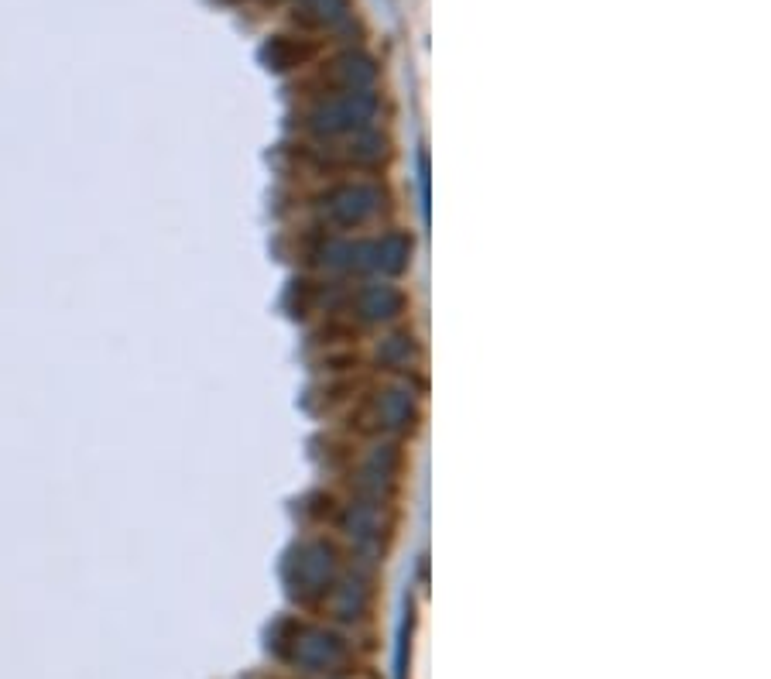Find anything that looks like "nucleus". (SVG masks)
Here are the masks:
<instances>
[{"label":"nucleus","mask_w":771,"mask_h":679,"mask_svg":"<svg viewBox=\"0 0 771 679\" xmlns=\"http://www.w3.org/2000/svg\"><path fill=\"white\" fill-rule=\"evenodd\" d=\"M292 659L305 669H333L343 659V642L323 628H305L295 635Z\"/></svg>","instance_id":"obj_1"}]
</instances>
